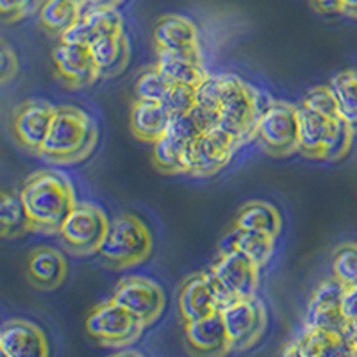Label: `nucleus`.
I'll use <instances>...</instances> for the list:
<instances>
[{
	"label": "nucleus",
	"mask_w": 357,
	"mask_h": 357,
	"mask_svg": "<svg viewBox=\"0 0 357 357\" xmlns=\"http://www.w3.org/2000/svg\"><path fill=\"white\" fill-rule=\"evenodd\" d=\"M343 293H345V286L337 282L334 277L324 280L309 301L305 325L341 333V327L345 324V314L341 307Z\"/></svg>",
	"instance_id": "obj_14"
},
{
	"label": "nucleus",
	"mask_w": 357,
	"mask_h": 357,
	"mask_svg": "<svg viewBox=\"0 0 357 357\" xmlns=\"http://www.w3.org/2000/svg\"><path fill=\"white\" fill-rule=\"evenodd\" d=\"M68 2H72V4L79 6L81 9H84L86 6H88V0H68Z\"/></svg>",
	"instance_id": "obj_44"
},
{
	"label": "nucleus",
	"mask_w": 357,
	"mask_h": 357,
	"mask_svg": "<svg viewBox=\"0 0 357 357\" xmlns=\"http://www.w3.org/2000/svg\"><path fill=\"white\" fill-rule=\"evenodd\" d=\"M107 227L109 220L100 207L89 202H77L57 234L61 236L63 243L72 254L84 257L98 254Z\"/></svg>",
	"instance_id": "obj_8"
},
{
	"label": "nucleus",
	"mask_w": 357,
	"mask_h": 357,
	"mask_svg": "<svg viewBox=\"0 0 357 357\" xmlns=\"http://www.w3.org/2000/svg\"><path fill=\"white\" fill-rule=\"evenodd\" d=\"M327 114H321L311 107L301 104L298 106V154L307 159H321L324 161L325 149L333 134L334 120Z\"/></svg>",
	"instance_id": "obj_20"
},
{
	"label": "nucleus",
	"mask_w": 357,
	"mask_h": 357,
	"mask_svg": "<svg viewBox=\"0 0 357 357\" xmlns=\"http://www.w3.org/2000/svg\"><path fill=\"white\" fill-rule=\"evenodd\" d=\"M337 104V113L357 134V68H347L329 82Z\"/></svg>",
	"instance_id": "obj_29"
},
{
	"label": "nucleus",
	"mask_w": 357,
	"mask_h": 357,
	"mask_svg": "<svg viewBox=\"0 0 357 357\" xmlns=\"http://www.w3.org/2000/svg\"><path fill=\"white\" fill-rule=\"evenodd\" d=\"M341 15L357 18V0H341Z\"/></svg>",
	"instance_id": "obj_42"
},
{
	"label": "nucleus",
	"mask_w": 357,
	"mask_h": 357,
	"mask_svg": "<svg viewBox=\"0 0 357 357\" xmlns=\"http://www.w3.org/2000/svg\"><path fill=\"white\" fill-rule=\"evenodd\" d=\"M152 161H154L155 168L162 174H184V151L186 145L165 134L162 138L152 143Z\"/></svg>",
	"instance_id": "obj_31"
},
{
	"label": "nucleus",
	"mask_w": 357,
	"mask_h": 357,
	"mask_svg": "<svg viewBox=\"0 0 357 357\" xmlns=\"http://www.w3.org/2000/svg\"><path fill=\"white\" fill-rule=\"evenodd\" d=\"M20 200L29 227L41 234H57L77 206L73 184L63 172L38 170L22 184Z\"/></svg>",
	"instance_id": "obj_2"
},
{
	"label": "nucleus",
	"mask_w": 357,
	"mask_h": 357,
	"mask_svg": "<svg viewBox=\"0 0 357 357\" xmlns=\"http://www.w3.org/2000/svg\"><path fill=\"white\" fill-rule=\"evenodd\" d=\"M123 33L122 15L116 8H91L86 6L72 27L59 38V41L89 45L93 40L106 34Z\"/></svg>",
	"instance_id": "obj_18"
},
{
	"label": "nucleus",
	"mask_w": 357,
	"mask_h": 357,
	"mask_svg": "<svg viewBox=\"0 0 357 357\" xmlns=\"http://www.w3.org/2000/svg\"><path fill=\"white\" fill-rule=\"evenodd\" d=\"M282 354L301 357H333L349 356V349H347V341L341 336V333L305 325L301 336L289 341Z\"/></svg>",
	"instance_id": "obj_22"
},
{
	"label": "nucleus",
	"mask_w": 357,
	"mask_h": 357,
	"mask_svg": "<svg viewBox=\"0 0 357 357\" xmlns=\"http://www.w3.org/2000/svg\"><path fill=\"white\" fill-rule=\"evenodd\" d=\"M81 13L82 9L68 0H43L38 17L47 33L61 38L81 18Z\"/></svg>",
	"instance_id": "obj_28"
},
{
	"label": "nucleus",
	"mask_w": 357,
	"mask_h": 357,
	"mask_svg": "<svg viewBox=\"0 0 357 357\" xmlns=\"http://www.w3.org/2000/svg\"><path fill=\"white\" fill-rule=\"evenodd\" d=\"M220 314L227 331L231 352L254 347L266 331V309L256 295L229 302L220 309Z\"/></svg>",
	"instance_id": "obj_10"
},
{
	"label": "nucleus",
	"mask_w": 357,
	"mask_h": 357,
	"mask_svg": "<svg viewBox=\"0 0 357 357\" xmlns=\"http://www.w3.org/2000/svg\"><path fill=\"white\" fill-rule=\"evenodd\" d=\"M177 302L184 324L220 311V301L215 284H213L211 273L200 272L184 280Z\"/></svg>",
	"instance_id": "obj_17"
},
{
	"label": "nucleus",
	"mask_w": 357,
	"mask_h": 357,
	"mask_svg": "<svg viewBox=\"0 0 357 357\" xmlns=\"http://www.w3.org/2000/svg\"><path fill=\"white\" fill-rule=\"evenodd\" d=\"M0 356H2V352H0Z\"/></svg>",
	"instance_id": "obj_45"
},
{
	"label": "nucleus",
	"mask_w": 357,
	"mask_h": 357,
	"mask_svg": "<svg viewBox=\"0 0 357 357\" xmlns=\"http://www.w3.org/2000/svg\"><path fill=\"white\" fill-rule=\"evenodd\" d=\"M154 240L145 223L134 215H120L111 220L98 254L109 266L126 270L146 261Z\"/></svg>",
	"instance_id": "obj_4"
},
{
	"label": "nucleus",
	"mask_w": 357,
	"mask_h": 357,
	"mask_svg": "<svg viewBox=\"0 0 357 357\" xmlns=\"http://www.w3.org/2000/svg\"><path fill=\"white\" fill-rule=\"evenodd\" d=\"M31 231L20 195L0 191V238L15 240Z\"/></svg>",
	"instance_id": "obj_30"
},
{
	"label": "nucleus",
	"mask_w": 357,
	"mask_h": 357,
	"mask_svg": "<svg viewBox=\"0 0 357 357\" xmlns=\"http://www.w3.org/2000/svg\"><path fill=\"white\" fill-rule=\"evenodd\" d=\"M188 347L199 356H225L231 352L229 336L220 311L184 324Z\"/></svg>",
	"instance_id": "obj_19"
},
{
	"label": "nucleus",
	"mask_w": 357,
	"mask_h": 357,
	"mask_svg": "<svg viewBox=\"0 0 357 357\" xmlns=\"http://www.w3.org/2000/svg\"><path fill=\"white\" fill-rule=\"evenodd\" d=\"M341 336L345 337L349 356H357V318H345L341 327Z\"/></svg>",
	"instance_id": "obj_39"
},
{
	"label": "nucleus",
	"mask_w": 357,
	"mask_h": 357,
	"mask_svg": "<svg viewBox=\"0 0 357 357\" xmlns=\"http://www.w3.org/2000/svg\"><path fill=\"white\" fill-rule=\"evenodd\" d=\"M145 325L114 298L95 305L86 318V331L97 343L113 349L129 347L139 340Z\"/></svg>",
	"instance_id": "obj_5"
},
{
	"label": "nucleus",
	"mask_w": 357,
	"mask_h": 357,
	"mask_svg": "<svg viewBox=\"0 0 357 357\" xmlns=\"http://www.w3.org/2000/svg\"><path fill=\"white\" fill-rule=\"evenodd\" d=\"M154 43L158 50L200 49L199 29L190 18L181 15H165L154 27Z\"/></svg>",
	"instance_id": "obj_24"
},
{
	"label": "nucleus",
	"mask_w": 357,
	"mask_h": 357,
	"mask_svg": "<svg viewBox=\"0 0 357 357\" xmlns=\"http://www.w3.org/2000/svg\"><path fill=\"white\" fill-rule=\"evenodd\" d=\"M43 0H0V20L15 24L31 17L40 9Z\"/></svg>",
	"instance_id": "obj_37"
},
{
	"label": "nucleus",
	"mask_w": 357,
	"mask_h": 357,
	"mask_svg": "<svg viewBox=\"0 0 357 357\" xmlns=\"http://www.w3.org/2000/svg\"><path fill=\"white\" fill-rule=\"evenodd\" d=\"M199 106L211 111L216 116V127L240 146L256 139L257 123L264 109L261 93L238 75H209L200 86Z\"/></svg>",
	"instance_id": "obj_1"
},
{
	"label": "nucleus",
	"mask_w": 357,
	"mask_h": 357,
	"mask_svg": "<svg viewBox=\"0 0 357 357\" xmlns=\"http://www.w3.org/2000/svg\"><path fill=\"white\" fill-rule=\"evenodd\" d=\"M354 136H356V132H354L352 127L343 118L337 116L334 120L333 134H331L327 149H325L324 161H340V159L345 158L349 154L350 146H352Z\"/></svg>",
	"instance_id": "obj_34"
},
{
	"label": "nucleus",
	"mask_w": 357,
	"mask_h": 357,
	"mask_svg": "<svg viewBox=\"0 0 357 357\" xmlns=\"http://www.w3.org/2000/svg\"><path fill=\"white\" fill-rule=\"evenodd\" d=\"M256 139L272 158L298 152V107L282 100L266 104L257 123Z\"/></svg>",
	"instance_id": "obj_6"
},
{
	"label": "nucleus",
	"mask_w": 357,
	"mask_h": 357,
	"mask_svg": "<svg viewBox=\"0 0 357 357\" xmlns=\"http://www.w3.org/2000/svg\"><path fill=\"white\" fill-rule=\"evenodd\" d=\"M275 240L277 238L264 234V232L248 231V229L234 225L220 241V252L238 250L250 261H254L257 266L263 268L273 257Z\"/></svg>",
	"instance_id": "obj_26"
},
{
	"label": "nucleus",
	"mask_w": 357,
	"mask_h": 357,
	"mask_svg": "<svg viewBox=\"0 0 357 357\" xmlns=\"http://www.w3.org/2000/svg\"><path fill=\"white\" fill-rule=\"evenodd\" d=\"M209 273L222 309L229 302L256 295L261 268L241 252L229 250L220 252V257Z\"/></svg>",
	"instance_id": "obj_7"
},
{
	"label": "nucleus",
	"mask_w": 357,
	"mask_h": 357,
	"mask_svg": "<svg viewBox=\"0 0 357 357\" xmlns=\"http://www.w3.org/2000/svg\"><path fill=\"white\" fill-rule=\"evenodd\" d=\"M341 307H343L345 318H357V284L345 288Z\"/></svg>",
	"instance_id": "obj_40"
},
{
	"label": "nucleus",
	"mask_w": 357,
	"mask_h": 357,
	"mask_svg": "<svg viewBox=\"0 0 357 357\" xmlns=\"http://www.w3.org/2000/svg\"><path fill=\"white\" fill-rule=\"evenodd\" d=\"M100 79H113L127 68L130 61V43L123 33L106 34L89 43Z\"/></svg>",
	"instance_id": "obj_23"
},
{
	"label": "nucleus",
	"mask_w": 357,
	"mask_h": 357,
	"mask_svg": "<svg viewBox=\"0 0 357 357\" xmlns=\"http://www.w3.org/2000/svg\"><path fill=\"white\" fill-rule=\"evenodd\" d=\"M234 225L277 238L282 229V218H280L279 209L272 204L264 202V200H252L240 207Z\"/></svg>",
	"instance_id": "obj_27"
},
{
	"label": "nucleus",
	"mask_w": 357,
	"mask_h": 357,
	"mask_svg": "<svg viewBox=\"0 0 357 357\" xmlns=\"http://www.w3.org/2000/svg\"><path fill=\"white\" fill-rule=\"evenodd\" d=\"M314 9L324 15H336L341 13V0H311Z\"/></svg>",
	"instance_id": "obj_41"
},
{
	"label": "nucleus",
	"mask_w": 357,
	"mask_h": 357,
	"mask_svg": "<svg viewBox=\"0 0 357 357\" xmlns=\"http://www.w3.org/2000/svg\"><path fill=\"white\" fill-rule=\"evenodd\" d=\"M52 61L56 66L57 79L66 88H88L95 84L97 79H100L89 45L61 41L54 49Z\"/></svg>",
	"instance_id": "obj_12"
},
{
	"label": "nucleus",
	"mask_w": 357,
	"mask_h": 357,
	"mask_svg": "<svg viewBox=\"0 0 357 357\" xmlns=\"http://www.w3.org/2000/svg\"><path fill=\"white\" fill-rule=\"evenodd\" d=\"M0 352L6 357H45L49 341L36 324L15 318L0 325Z\"/></svg>",
	"instance_id": "obj_15"
},
{
	"label": "nucleus",
	"mask_w": 357,
	"mask_h": 357,
	"mask_svg": "<svg viewBox=\"0 0 357 357\" xmlns=\"http://www.w3.org/2000/svg\"><path fill=\"white\" fill-rule=\"evenodd\" d=\"M113 298L145 327L158 321L167 307V295L161 286L155 280L139 275H130L120 280Z\"/></svg>",
	"instance_id": "obj_11"
},
{
	"label": "nucleus",
	"mask_w": 357,
	"mask_h": 357,
	"mask_svg": "<svg viewBox=\"0 0 357 357\" xmlns=\"http://www.w3.org/2000/svg\"><path fill=\"white\" fill-rule=\"evenodd\" d=\"M68 263L57 248L36 247L27 256V280L36 289L52 291L65 282Z\"/></svg>",
	"instance_id": "obj_21"
},
{
	"label": "nucleus",
	"mask_w": 357,
	"mask_h": 357,
	"mask_svg": "<svg viewBox=\"0 0 357 357\" xmlns=\"http://www.w3.org/2000/svg\"><path fill=\"white\" fill-rule=\"evenodd\" d=\"M302 104L311 107V109L318 111V113L327 114V116L331 118L340 116V113H337L336 98H334L331 86H317V88H312L311 91H307V95L304 97Z\"/></svg>",
	"instance_id": "obj_36"
},
{
	"label": "nucleus",
	"mask_w": 357,
	"mask_h": 357,
	"mask_svg": "<svg viewBox=\"0 0 357 357\" xmlns=\"http://www.w3.org/2000/svg\"><path fill=\"white\" fill-rule=\"evenodd\" d=\"M333 277L345 288L357 284V243L337 247L333 257Z\"/></svg>",
	"instance_id": "obj_33"
},
{
	"label": "nucleus",
	"mask_w": 357,
	"mask_h": 357,
	"mask_svg": "<svg viewBox=\"0 0 357 357\" xmlns=\"http://www.w3.org/2000/svg\"><path fill=\"white\" fill-rule=\"evenodd\" d=\"M170 86L172 84L165 79V75L155 66H152V68L145 70L136 81V86H134L136 100L162 102L167 98Z\"/></svg>",
	"instance_id": "obj_32"
},
{
	"label": "nucleus",
	"mask_w": 357,
	"mask_h": 357,
	"mask_svg": "<svg viewBox=\"0 0 357 357\" xmlns=\"http://www.w3.org/2000/svg\"><path fill=\"white\" fill-rule=\"evenodd\" d=\"M199 91L200 88H197V86L172 84L162 104L167 106L170 114L188 113V111H191L199 104Z\"/></svg>",
	"instance_id": "obj_35"
},
{
	"label": "nucleus",
	"mask_w": 357,
	"mask_h": 357,
	"mask_svg": "<svg viewBox=\"0 0 357 357\" xmlns=\"http://www.w3.org/2000/svg\"><path fill=\"white\" fill-rule=\"evenodd\" d=\"M126 0H88V6L91 8H118Z\"/></svg>",
	"instance_id": "obj_43"
},
{
	"label": "nucleus",
	"mask_w": 357,
	"mask_h": 357,
	"mask_svg": "<svg viewBox=\"0 0 357 357\" xmlns=\"http://www.w3.org/2000/svg\"><path fill=\"white\" fill-rule=\"evenodd\" d=\"M240 145L218 127L200 134L186 145L184 151V174L191 177H211L227 167Z\"/></svg>",
	"instance_id": "obj_9"
},
{
	"label": "nucleus",
	"mask_w": 357,
	"mask_h": 357,
	"mask_svg": "<svg viewBox=\"0 0 357 357\" xmlns=\"http://www.w3.org/2000/svg\"><path fill=\"white\" fill-rule=\"evenodd\" d=\"M56 114V107L41 98H31L22 102L17 109L13 111V132L24 149L38 154L43 145L50 123Z\"/></svg>",
	"instance_id": "obj_13"
},
{
	"label": "nucleus",
	"mask_w": 357,
	"mask_h": 357,
	"mask_svg": "<svg viewBox=\"0 0 357 357\" xmlns=\"http://www.w3.org/2000/svg\"><path fill=\"white\" fill-rule=\"evenodd\" d=\"M155 68L165 75L170 84L200 86L209 79L204 68L202 50H158Z\"/></svg>",
	"instance_id": "obj_16"
},
{
	"label": "nucleus",
	"mask_w": 357,
	"mask_h": 357,
	"mask_svg": "<svg viewBox=\"0 0 357 357\" xmlns=\"http://www.w3.org/2000/svg\"><path fill=\"white\" fill-rule=\"evenodd\" d=\"M18 73V57L17 52L0 40V86L8 84L13 79L17 77Z\"/></svg>",
	"instance_id": "obj_38"
},
{
	"label": "nucleus",
	"mask_w": 357,
	"mask_h": 357,
	"mask_svg": "<svg viewBox=\"0 0 357 357\" xmlns=\"http://www.w3.org/2000/svg\"><path fill=\"white\" fill-rule=\"evenodd\" d=\"M97 142L98 127L93 118L81 107L59 106L36 155L52 165H75L89 158Z\"/></svg>",
	"instance_id": "obj_3"
},
{
	"label": "nucleus",
	"mask_w": 357,
	"mask_h": 357,
	"mask_svg": "<svg viewBox=\"0 0 357 357\" xmlns=\"http://www.w3.org/2000/svg\"><path fill=\"white\" fill-rule=\"evenodd\" d=\"M170 118V111L162 102L136 100L130 109V130L139 142L155 143L167 134Z\"/></svg>",
	"instance_id": "obj_25"
}]
</instances>
